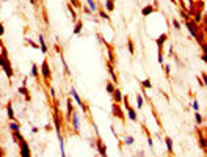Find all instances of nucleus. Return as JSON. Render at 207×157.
I'll use <instances>...</instances> for the list:
<instances>
[{
	"label": "nucleus",
	"mask_w": 207,
	"mask_h": 157,
	"mask_svg": "<svg viewBox=\"0 0 207 157\" xmlns=\"http://www.w3.org/2000/svg\"><path fill=\"white\" fill-rule=\"evenodd\" d=\"M143 105H145V97H143L141 94H137V107L141 108Z\"/></svg>",
	"instance_id": "5701e85b"
},
{
	"label": "nucleus",
	"mask_w": 207,
	"mask_h": 157,
	"mask_svg": "<svg viewBox=\"0 0 207 157\" xmlns=\"http://www.w3.org/2000/svg\"><path fill=\"white\" fill-rule=\"evenodd\" d=\"M165 145H166V148H168V152L173 154V140H171L169 137H165Z\"/></svg>",
	"instance_id": "a211bd4d"
},
{
	"label": "nucleus",
	"mask_w": 207,
	"mask_h": 157,
	"mask_svg": "<svg viewBox=\"0 0 207 157\" xmlns=\"http://www.w3.org/2000/svg\"><path fill=\"white\" fill-rule=\"evenodd\" d=\"M17 91H19V94H22V96L25 97L27 102H30V101H32V96H30V93H28V90H27V87H21Z\"/></svg>",
	"instance_id": "f8f14e48"
},
{
	"label": "nucleus",
	"mask_w": 207,
	"mask_h": 157,
	"mask_svg": "<svg viewBox=\"0 0 207 157\" xmlns=\"http://www.w3.org/2000/svg\"><path fill=\"white\" fill-rule=\"evenodd\" d=\"M66 108H68V112H66V121H69V119L72 118V113H74V108H72V99H71V97L66 99Z\"/></svg>",
	"instance_id": "6e6552de"
},
{
	"label": "nucleus",
	"mask_w": 207,
	"mask_h": 157,
	"mask_svg": "<svg viewBox=\"0 0 207 157\" xmlns=\"http://www.w3.org/2000/svg\"><path fill=\"white\" fill-rule=\"evenodd\" d=\"M41 72H42V79L46 80V84L50 82V77H52V72H50V66H49V61L44 60L42 64H41Z\"/></svg>",
	"instance_id": "f257e3e1"
},
{
	"label": "nucleus",
	"mask_w": 207,
	"mask_h": 157,
	"mask_svg": "<svg viewBox=\"0 0 207 157\" xmlns=\"http://www.w3.org/2000/svg\"><path fill=\"white\" fill-rule=\"evenodd\" d=\"M82 27H83V22H82V21H77V22H75V27H74V35H80V32H82Z\"/></svg>",
	"instance_id": "aec40b11"
},
{
	"label": "nucleus",
	"mask_w": 207,
	"mask_h": 157,
	"mask_svg": "<svg viewBox=\"0 0 207 157\" xmlns=\"http://www.w3.org/2000/svg\"><path fill=\"white\" fill-rule=\"evenodd\" d=\"M10 129H11V132H17V131H21V124L17 121H11L10 123Z\"/></svg>",
	"instance_id": "412c9836"
},
{
	"label": "nucleus",
	"mask_w": 207,
	"mask_h": 157,
	"mask_svg": "<svg viewBox=\"0 0 207 157\" xmlns=\"http://www.w3.org/2000/svg\"><path fill=\"white\" fill-rule=\"evenodd\" d=\"M72 126H74V131H75V134H80V123H78V113H72Z\"/></svg>",
	"instance_id": "9d476101"
},
{
	"label": "nucleus",
	"mask_w": 207,
	"mask_h": 157,
	"mask_svg": "<svg viewBox=\"0 0 207 157\" xmlns=\"http://www.w3.org/2000/svg\"><path fill=\"white\" fill-rule=\"evenodd\" d=\"M107 68H109V72H110V76H112V80H113V84L118 85V76H116V72H115V68H113V63H107Z\"/></svg>",
	"instance_id": "1a4fd4ad"
},
{
	"label": "nucleus",
	"mask_w": 207,
	"mask_h": 157,
	"mask_svg": "<svg viewBox=\"0 0 207 157\" xmlns=\"http://www.w3.org/2000/svg\"><path fill=\"white\" fill-rule=\"evenodd\" d=\"M50 96H52V99L57 97V93H55V90H53V87H50Z\"/></svg>",
	"instance_id": "72a5a7b5"
},
{
	"label": "nucleus",
	"mask_w": 207,
	"mask_h": 157,
	"mask_svg": "<svg viewBox=\"0 0 207 157\" xmlns=\"http://www.w3.org/2000/svg\"><path fill=\"white\" fill-rule=\"evenodd\" d=\"M112 110H113V115L116 116V118H119L121 121H124V113H122V110H121V107H119V104H112Z\"/></svg>",
	"instance_id": "0eeeda50"
},
{
	"label": "nucleus",
	"mask_w": 207,
	"mask_h": 157,
	"mask_svg": "<svg viewBox=\"0 0 207 157\" xmlns=\"http://www.w3.org/2000/svg\"><path fill=\"white\" fill-rule=\"evenodd\" d=\"M154 11H155V8L152 6V5H148V6H145V8H143L141 14H143V16H149V14H152Z\"/></svg>",
	"instance_id": "2eb2a0df"
},
{
	"label": "nucleus",
	"mask_w": 207,
	"mask_h": 157,
	"mask_svg": "<svg viewBox=\"0 0 207 157\" xmlns=\"http://www.w3.org/2000/svg\"><path fill=\"white\" fill-rule=\"evenodd\" d=\"M199 146L202 149H207V137H202L201 132H199Z\"/></svg>",
	"instance_id": "6ab92c4d"
},
{
	"label": "nucleus",
	"mask_w": 207,
	"mask_h": 157,
	"mask_svg": "<svg viewBox=\"0 0 207 157\" xmlns=\"http://www.w3.org/2000/svg\"><path fill=\"white\" fill-rule=\"evenodd\" d=\"M193 108L196 110V112L199 110V104H198V101H193Z\"/></svg>",
	"instance_id": "e433bc0d"
},
{
	"label": "nucleus",
	"mask_w": 207,
	"mask_h": 157,
	"mask_svg": "<svg viewBox=\"0 0 207 157\" xmlns=\"http://www.w3.org/2000/svg\"><path fill=\"white\" fill-rule=\"evenodd\" d=\"M5 60H6V58L3 57V55H2V53H0V68H2V66H3V63H5Z\"/></svg>",
	"instance_id": "c9c22d12"
},
{
	"label": "nucleus",
	"mask_w": 207,
	"mask_h": 157,
	"mask_svg": "<svg viewBox=\"0 0 207 157\" xmlns=\"http://www.w3.org/2000/svg\"><path fill=\"white\" fill-rule=\"evenodd\" d=\"M171 2H173V3H176V0H171Z\"/></svg>",
	"instance_id": "a18cd8bd"
},
{
	"label": "nucleus",
	"mask_w": 207,
	"mask_h": 157,
	"mask_svg": "<svg viewBox=\"0 0 207 157\" xmlns=\"http://www.w3.org/2000/svg\"><path fill=\"white\" fill-rule=\"evenodd\" d=\"M66 8L69 10V13H71V17H72V21H74V22H77V13H75V10H74V6L71 5V3H68V5H66Z\"/></svg>",
	"instance_id": "dca6fc26"
},
{
	"label": "nucleus",
	"mask_w": 207,
	"mask_h": 157,
	"mask_svg": "<svg viewBox=\"0 0 207 157\" xmlns=\"http://www.w3.org/2000/svg\"><path fill=\"white\" fill-rule=\"evenodd\" d=\"M113 91H115V84H113V82H107V93H113Z\"/></svg>",
	"instance_id": "a878e982"
},
{
	"label": "nucleus",
	"mask_w": 207,
	"mask_h": 157,
	"mask_svg": "<svg viewBox=\"0 0 207 157\" xmlns=\"http://www.w3.org/2000/svg\"><path fill=\"white\" fill-rule=\"evenodd\" d=\"M173 27L176 30H181V22H179L177 19H173Z\"/></svg>",
	"instance_id": "7c9ffc66"
},
{
	"label": "nucleus",
	"mask_w": 207,
	"mask_h": 157,
	"mask_svg": "<svg viewBox=\"0 0 207 157\" xmlns=\"http://www.w3.org/2000/svg\"><path fill=\"white\" fill-rule=\"evenodd\" d=\"M86 5H88L89 10H91V13H97V6H96L94 0H86Z\"/></svg>",
	"instance_id": "f3484780"
},
{
	"label": "nucleus",
	"mask_w": 207,
	"mask_h": 157,
	"mask_svg": "<svg viewBox=\"0 0 207 157\" xmlns=\"http://www.w3.org/2000/svg\"><path fill=\"white\" fill-rule=\"evenodd\" d=\"M83 13L85 14H91V10H89V8H83Z\"/></svg>",
	"instance_id": "ea45409f"
},
{
	"label": "nucleus",
	"mask_w": 207,
	"mask_h": 157,
	"mask_svg": "<svg viewBox=\"0 0 207 157\" xmlns=\"http://www.w3.org/2000/svg\"><path fill=\"white\" fill-rule=\"evenodd\" d=\"M163 71H165V74H166V76L169 74V66H168V64H165V66H163Z\"/></svg>",
	"instance_id": "4c0bfd02"
},
{
	"label": "nucleus",
	"mask_w": 207,
	"mask_h": 157,
	"mask_svg": "<svg viewBox=\"0 0 207 157\" xmlns=\"http://www.w3.org/2000/svg\"><path fill=\"white\" fill-rule=\"evenodd\" d=\"M112 96H113V101L116 104H119V102H122V94H121V90H118V88H115V91L112 93Z\"/></svg>",
	"instance_id": "9b49d317"
},
{
	"label": "nucleus",
	"mask_w": 207,
	"mask_h": 157,
	"mask_svg": "<svg viewBox=\"0 0 207 157\" xmlns=\"http://www.w3.org/2000/svg\"><path fill=\"white\" fill-rule=\"evenodd\" d=\"M127 47H129V52H130V55H133L135 53V46H133V41L129 38L127 39Z\"/></svg>",
	"instance_id": "393cba45"
},
{
	"label": "nucleus",
	"mask_w": 207,
	"mask_h": 157,
	"mask_svg": "<svg viewBox=\"0 0 207 157\" xmlns=\"http://www.w3.org/2000/svg\"><path fill=\"white\" fill-rule=\"evenodd\" d=\"M30 2H32V5H33V6H36V5H38V3H36V0H30Z\"/></svg>",
	"instance_id": "c03bdc74"
},
{
	"label": "nucleus",
	"mask_w": 207,
	"mask_h": 157,
	"mask_svg": "<svg viewBox=\"0 0 207 157\" xmlns=\"http://www.w3.org/2000/svg\"><path fill=\"white\" fill-rule=\"evenodd\" d=\"M143 87H145V88H151L152 87V84H151V80L149 79H146V80H143V84H141Z\"/></svg>",
	"instance_id": "2f4dec72"
},
{
	"label": "nucleus",
	"mask_w": 207,
	"mask_h": 157,
	"mask_svg": "<svg viewBox=\"0 0 207 157\" xmlns=\"http://www.w3.org/2000/svg\"><path fill=\"white\" fill-rule=\"evenodd\" d=\"M99 16H101L102 19H105V21H110V16L107 13H104V10H99Z\"/></svg>",
	"instance_id": "c85d7f7f"
},
{
	"label": "nucleus",
	"mask_w": 207,
	"mask_h": 157,
	"mask_svg": "<svg viewBox=\"0 0 207 157\" xmlns=\"http://www.w3.org/2000/svg\"><path fill=\"white\" fill-rule=\"evenodd\" d=\"M2 69L5 71V74H6V77H8V79H11V77H13L14 71H13V66H11V63H10V60H8V58L5 60V63H3Z\"/></svg>",
	"instance_id": "423d86ee"
},
{
	"label": "nucleus",
	"mask_w": 207,
	"mask_h": 157,
	"mask_svg": "<svg viewBox=\"0 0 207 157\" xmlns=\"http://www.w3.org/2000/svg\"><path fill=\"white\" fill-rule=\"evenodd\" d=\"M6 113H8V118H10L11 121H16L14 110H13V104H11V102H8V104H6Z\"/></svg>",
	"instance_id": "4468645a"
},
{
	"label": "nucleus",
	"mask_w": 207,
	"mask_h": 157,
	"mask_svg": "<svg viewBox=\"0 0 207 157\" xmlns=\"http://www.w3.org/2000/svg\"><path fill=\"white\" fill-rule=\"evenodd\" d=\"M202 50H204V53L207 55V43H204V46H202Z\"/></svg>",
	"instance_id": "79ce46f5"
},
{
	"label": "nucleus",
	"mask_w": 207,
	"mask_h": 157,
	"mask_svg": "<svg viewBox=\"0 0 207 157\" xmlns=\"http://www.w3.org/2000/svg\"><path fill=\"white\" fill-rule=\"evenodd\" d=\"M69 93H71V96H72V99H74L75 102L78 104V107H80V108H82L83 112L86 113V112H88V107H86V105L83 104V101H82V97L78 96V93H77V91H75L74 88H71V91H69Z\"/></svg>",
	"instance_id": "7ed1b4c3"
},
{
	"label": "nucleus",
	"mask_w": 207,
	"mask_h": 157,
	"mask_svg": "<svg viewBox=\"0 0 207 157\" xmlns=\"http://www.w3.org/2000/svg\"><path fill=\"white\" fill-rule=\"evenodd\" d=\"M195 119H196V123H198V124H199V126H201V124L204 123V119H202V116H201V113H198V112L195 113Z\"/></svg>",
	"instance_id": "bb28decb"
},
{
	"label": "nucleus",
	"mask_w": 207,
	"mask_h": 157,
	"mask_svg": "<svg viewBox=\"0 0 207 157\" xmlns=\"http://www.w3.org/2000/svg\"><path fill=\"white\" fill-rule=\"evenodd\" d=\"M5 35V27H3V24L0 22V36H3Z\"/></svg>",
	"instance_id": "f704fd0d"
},
{
	"label": "nucleus",
	"mask_w": 207,
	"mask_h": 157,
	"mask_svg": "<svg viewBox=\"0 0 207 157\" xmlns=\"http://www.w3.org/2000/svg\"><path fill=\"white\" fill-rule=\"evenodd\" d=\"M53 124H55L57 135L61 134V118H60V113H58V108H55V113H53Z\"/></svg>",
	"instance_id": "20e7f679"
},
{
	"label": "nucleus",
	"mask_w": 207,
	"mask_h": 157,
	"mask_svg": "<svg viewBox=\"0 0 207 157\" xmlns=\"http://www.w3.org/2000/svg\"><path fill=\"white\" fill-rule=\"evenodd\" d=\"M96 146H97V151H99V154H101V157H107V148H105V145L102 143V140H101V137H99V134H97Z\"/></svg>",
	"instance_id": "39448f33"
},
{
	"label": "nucleus",
	"mask_w": 207,
	"mask_h": 157,
	"mask_svg": "<svg viewBox=\"0 0 207 157\" xmlns=\"http://www.w3.org/2000/svg\"><path fill=\"white\" fill-rule=\"evenodd\" d=\"M124 142H125V145H129V146H132V145L135 143V140H133V137H132V135H127Z\"/></svg>",
	"instance_id": "cd10ccee"
},
{
	"label": "nucleus",
	"mask_w": 207,
	"mask_h": 157,
	"mask_svg": "<svg viewBox=\"0 0 207 157\" xmlns=\"http://www.w3.org/2000/svg\"><path fill=\"white\" fill-rule=\"evenodd\" d=\"M0 157H3V148L0 146Z\"/></svg>",
	"instance_id": "37998d69"
},
{
	"label": "nucleus",
	"mask_w": 207,
	"mask_h": 157,
	"mask_svg": "<svg viewBox=\"0 0 207 157\" xmlns=\"http://www.w3.org/2000/svg\"><path fill=\"white\" fill-rule=\"evenodd\" d=\"M19 148H21V157H32V151H30V146H28V142L22 138L19 142Z\"/></svg>",
	"instance_id": "f03ea898"
},
{
	"label": "nucleus",
	"mask_w": 207,
	"mask_h": 157,
	"mask_svg": "<svg viewBox=\"0 0 207 157\" xmlns=\"http://www.w3.org/2000/svg\"><path fill=\"white\" fill-rule=\"evenodd\" d=\"M38 41H39V47H41V50H42V53H47V44H46V39H44V36L39 33V36H38Z\"/></svg>",
	"instance_id": "ddd939ff"
},
{
	"label": "nucleus",
	"mask_w": 207,
	"mask_h": 157,
	"mask_svg": "<svg viewBox=\"0 0 207 157\" xmlns=\"http://www.w3.org/2000/svg\"><path fill=\"white\" fill-rule=\"evenodd\" d=\"M113 2H115V0H113Z\"/></svg>",
	"instance_id": "49530a36"
},
{
	"label": "nucleus",
	"mask_w": 207,
	"mask_h": 157,
	"mask_svg": "<svg viewBox=\"0 0 207 157\" xmlns=\"http://www.w3.org/2000/svg\"><path fill=\"white\" fill-rule=\"evenodd\" d=\"M202 79H204V84L207 85V74L205 72H202Z\"/></svg>",
	"instance_id": "a19ab883"
},
{
	"label": "nucleus",
	"mask_w": 207,
	"mask_h": 157,
	"mask_svg": "<svg viewBox=\"0 0 207 157\" xmlns=\"http://www.w3.org/2000/svg\"><path fill=\"white\" fill-rule=\"evenodd\" d=\"M27 44H30L32 47H35V49H38V47H39V44H36V43H33L32 39H27Z\"/></svg>",
	"instance_id": "473e14b6"
},
{
	"label": "nucleus",
	"mask_w": 207,
	"mask_h": 157,
	"mask_svg": "<svg viewBox=\"0 0 207 157\" xmlns=\"http://www.w3.org/2000/svg\"><path fill=\"white\" fill-rule=\"evenodd\" d=\"M71 5H72L74 8H78V10L82 8V3H80L78 0H71Z\"/></svg>",
	"instance_id": "c756f323"
},
{
	"label": "nucleus",
	"mask_w": 207,
	"mask_h": 157,
	"mask_svg": "<svg viewBox=\"0 0 207 157\" xmlns=\"http://www.w3.org/2000/svg\"><path fill=\"white\" fill-rule=\"evenodd\" d=\"M32 76H33V77H36V79L39 77V71H38V66H36V64H35V63L32 64Z\"/></svg>",
	"instance_id": "b1692460"
},
{
	"label": "nucleus",
	"mask_w": 207,
	"mask_h": 157,
	"mask_svg": "<svg viewBox=\"0 0 207 157\" xmlns=\"http://www.w3.org/2000/svg\"><path fill=\"white\" fill-rule=\"evenodd\" d=\"M105 8L107 11H115V2L113 0H105Z\"/></svg>",
	"instance_id": "4be33fe9"
},
{
	"label": "nucleus",
	"mask_w": 207,
	"mask_h": 157,
	"mask_svg": "<svg viewBox=\"0 0 207 157\" xmlns=\"http://www.w3.org/2000/svg\"><path fill=\"white\" fill-rule=\"evenodd\" d=\"M148 143H149V146L152 148V138H151V135L148 134Z\"/></svg>",
	"instance_id": "58836bf2"
}]
</instances>
